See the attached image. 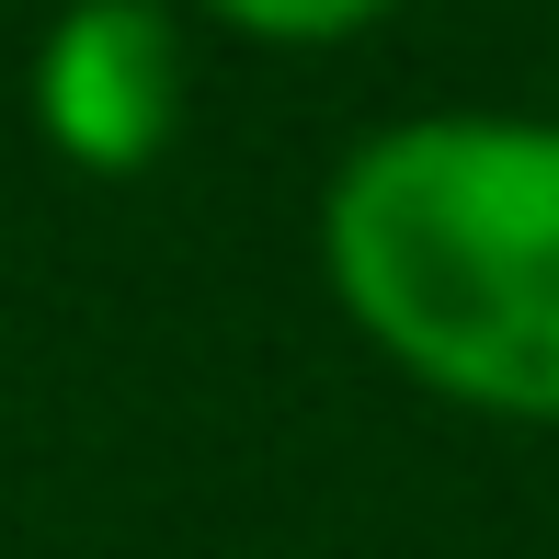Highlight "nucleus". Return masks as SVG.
Wrapping results in <instances>:
<instances>
[{"label": "nucleus", "mask_w": 559, "mask_h": 559, "mask_svg": "<svg viewBox=\"0 0 559 559\" xmlns=\"http://www.w3.org/2000/svg\"><path fill=\"white\" fill-rule=\"evenodd\" d=\"M35 115L81 171H148L183 126V46L138 0H92L46 35L35 58Z\"/></svg>", "instance_id": "obj_2"}, {"label": "nucleus", "mask_w": 559, "mask_h": 559, "mask_svg": "<svg viewBox=\"0 0 559 559\" xmlns=\"http://www.w3.org/2000/svg\"><path fill=\"white\" fill-rule=\"evenodd\" d=\"M320 263L389 366L559 423V115H400L332 171Z\"/></svg>", "instance_id": "obj_1"}, {"label": "nucleus", "mask_w": 559, "mask_h": 559, "mask_svg": "<svg viewBox=\"0 0 559 559\" xmlns=\"http://www.w3.org/2000/svg\"><path fill=\"white\" fill-rule=\"evenodd\" d=\"M228 23H240V35H274V46H320V35H366V12H354V0H343V12H263V0H240V12H228Z\"/></svg>", "instance_id": "obj_3"}]
</instances>
